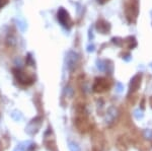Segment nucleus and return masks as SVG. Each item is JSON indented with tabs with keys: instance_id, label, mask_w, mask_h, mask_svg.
I'll list each match as a JSON object with an SVG mask.
<instances>
[{
	"instance_id": "f257e3e1",
	"label": "nucleus",
	"mask_w": 152,
	"mask_h": 151,
	"mask_svg": "<svg viewBox=\"0 0 152 151\" xmlns=\"http://www.w3.org/2000/svg\"><path fill=\"white\" fill-rule=\"evenodd\" d=\"M75 126L78 129V131L82 133H85L87 131H89L91 129V124L88 121L86 114L83 112V113H79L75 120Z\"/></svg>"
},
{
	"instance_id": "f03ea898",
	"label": "nucleus",
	"mask_w": 152,
	"mask_h": 151,
	"mask_svg": "<svg viewBox=\"0 0 152 151\" xmlns=\"http://www.w3.org/2000/svg\"><path fill=\"white\" fill-rule=\"evenodd\" d=\"M14 75H15L16 79L19 83L23 84V85H31L34 82V77L29 76L26 73H24L20 70H14Z\"/></svg>"
},
{
	"instance_id": "7ed1b4c3",
	"label": "nucleus",
	"mask_w": 152,
	"mask_h": 151,
	"mask_svg": "<svg viewBox=\"0 0 152 151\" xmlns=\"http://www.w3.org/2000/svg\"><path fill=\"white\" fill-rule=\"evenodd\" d=\"M109 87H110L109 80H107L104 78L96 79V81H95V83L94 85V91H96V92L104 91V90H107Z\"/></svg>"
},
{
	"instance_id": "20e7f679",
	"label": "nucleus",
	"mask_w": 152,
	"mask_h": 151,
	"mask_svg": "<svg viewBox=\"0 0 152 151\" xmlns=\"http://www.w3.org/2000/svg\"><path fill=\"white\" fill-rule=\"evenodd\" d=\"M58 19L60 20V23H62L63 26H67V24L69 23V14H68L64 9H61V10L58 12Z\"/></svg>"
},
{
	"instance_id": "39448f33",
	"label": "nucleus",
	"mask_w": 152,
	"mask_h": 151,
	"mask_svg": "<svg viewBox=\"0 0 152 151\" xmlns=\"http://www.w3.org/2000/svg\"><path fill=\"white\" fill-rule=\"evenodd\" d=\"M140 79H141V76H139V75H137V76L134 77L131 82V84H130V89H131V91H134L138 88L139 84H140Z\"/></svg>"
},
{
	"instance_id": "423d86ee",
	"label": "nucleus",
	"mask_w": 152,
	"mask_h": 151,
	"mask_svg": "<svg viewBox=\"0 0 152 151\" xmlns=\"http://www.w3.org/2000/svg\"><path fill=\"white\" fill-rule=\"evenodd\" d=\"M143 136L145 139L148 141H152V130L150 129H146V130L143 131Z\"/></svg>"
},
{
	"instance_id": "0eeeda50",
	"label": "nucleus",
	"mask_w": 152,
	"mask_h": 151,
	"mask_svg": "<svg viewBox=\"0 0 152 151\" xmlns=\"http://www.w3.org/2000/svg\"><path fill=\"white\" fill-rule=\"evenodd\" d=\"M69 149L70 151H80L79 146L74 142H69Z\"/></svg>"
},
{
	"instance_id": "6e6552de",
	"label": "nucleus",
	"mask_w": 152,
	"mask_h": 151,
	"mask_svg": "<svg viewBox=\"0 0 152 151\" xmlns=\"http://www.w3.org/2000/svg\"><path fill=\"white\" fill-rule=\"evenodd\" d=\"M14 151H26V147L23 145H18V147L15 148V150Z\"/></svg>"
},
{
	"instance_id": "1a4fd4ad",
	"label": "nucleus",
	"mask_w": 152,
	"mask_h": 151,
	"mask_svg": "<svg viewBox=\"0 0 152 151\" xmlns=\"http://www.w3.org/2000/svg\"><path fill=\"white\" fill-rule=\"evenodd\" d=\"M7 3V0H0V8H2Z\"/></svg>"
},
{
	"instance_id": "9d476101",
	"label": "nucleus",
	"mask_w": 152,
	"mask_h": 151,
	"mask_svg": "<svg viewBox=\"0 0 152 151\" xmlns=\"http://www.w3.org/2000/svg\"><path fill=\"white\" fill-rule=\"evenodd\" d=\"M99 2H102V3H104V2H105V1H107V0H99Z\"/></svg>"
}]
</instances>
